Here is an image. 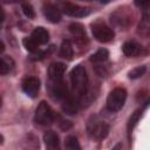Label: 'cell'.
<instances>
[{"mask_svg":"<svg viewBox=\"0 0 150 150\" xmlns=\"http://www.w3.org/2000/svg\"><path fill=\"white\" fill-rule=\"evenodd\" d=\"M46 150H60V139L55 131L48 130L43 135Z\"/></svg>","mask_w":150,"mask_h":150,"instance_id":"8fae6325","label":"cell"},{"mask_svg":"<svg viewBox=\"0 0 150 150\" xmlns=\"http://www.w3.org/2000/svg\"><path fill=\"white\" fill-rule=\"evenodd\" d=\"M32 38L36 41L38 45H46L49 41V33L43 27H36L32 32Z\"/></svg>","mask_w":150,"mask_h":150,"instance_id":"9a60e30c","label":"cell"},{"mask_svg":"<svg viewBox=\"0 0 150 150\" xmlns=\"http://www.w3.org/2000/svg\"><path fill=\"white\" fill-rule=\"evenodd\" d=\"M42 11H43V14H45V16H46V19L48 21H50L53 23H57V22L61 21V18H62L61 16V12H60V9L55 5L46 4L43 6Z\"/></svg>","mask_w":150,"mask_h":150,"instance_id":"30bf717a","label":"cell"},{"mask_svg":"<svg viewBox=\"0 0 150 150\" xmlns=\"http://www.w3.org/2000/svg\"><path fill=\"white\" fill-rule=\"evenodd\" d=\"M34 121L40 125H49L54 122V112L46 101H41L35 109Z\"/></svg>","mask_w":150,"mask_h":150,"instance_id":"277c9868","label":"cell"},{"mask_svg":"<svg viewBox=\"0 0 150 150\" xmlns=\"http://www.w3.org/2000/svg\"><path fill=\"white\" fill-rule=\"evenodd\" d=\"M111 150H122V144L121 143H118V144H116Z\"/></svg>","mask_w":150,"mask_h":150,"instance_id":"4316f807","label":"cell"},{"mask_svg":"<svg viewBox=\"0 0 150 150\" xmlns=\"http://www.w3.org/2000/svg\"><path fill=\"white\" fill-rule=\"evenodd\" d=\"M141 115H142V110H141V109H138V110H136V111L130 116L129 122H128V136H129V138H130V134L132 132V129L135 128L136 123L138 122V120H139Z\"/></svg>","mask_w":150,"mask_h":150,"instance_id":"44dd1931","label":"cell"},{"mask_svg":"<svg viewBox=\"0 0 150 150\" xmlns=\"http://www.w3.org/2000/svg\"><path fill=\"white\" fill-rule=\"evenodd\" d=\"M69 32L71 33V35L74 36V39L76 40L77 43H84V41H87L86 32H84V28H83V26L81 23H79V22L70 23Z\"/></svg>","mask_w":150,"mask_h":150,"instance_id":"7c38bea8","label":"cell"},{"mask_svg":"<svg viewBox=\"0 0 150 150\" xmlns=\"http://www.w3.org/2000/svg\"><path fill=\"white\" fill-rule=\"evenodd\" d=\"M22 90L29 97H36L38 93L40 90V81H39V79L35 77V76L26 77L22 81Z\"/></svg>","mask_w":150,"mask_h":150,"instance_id":"52a82bcc","label":"cell"},{"mask_svg":"<svg viewBox=\"0 0 150 150\" xmlns=\"http://www.w3.org/2000/svg\"><path fill=\"white\" fill-rule=\"evenodd\" d=\"M66 71V66L61 62H53L48 67V75L50 81H61Z\"/></svg>","mask_w":150,"mask_h":150,"instance_id":"9c48e42d","label":"cell"},{"mask_svg":"<svg viewBox=\"0 0 150 150\" xmlns=\"http://www.w3.org/2000/svg\"><path fill=\"white\" fill-rule=\"evenodd\" d=\"M73 55H74V49L71 42L69 40H63L60 47V56L66 60H71Z\"/></svg>","mask_w":150,"mask_h":150,"instance_id":"ac0fdd59","label":"cell"},{"mask_svg":"<svg viewBox=\"0 0 150 150\" xmlns=\"http://www.w3.org/2000/svg\"><path fill=\"white\" fill-rule=\"evenodd\" d=\"M22 43H23V47L28 50V52H32V53H35L39 48V45L36 43V41L30 36V38H25L22 40Z\"/></svg>","mask_w":150,"mask_h":150,"instance_id":"7402d4cb","label":"cell"},{"mask_svg":"<svg viewBox=\"0 0 150 150\" xmlns=\"http://www.w3.org/2000/svg\"><path fill=\"white\" fill-rule=\"evenodd\" d=\"M14 68V61L11 56L2 55L1 56V63H0V74L1 75H7L11 73Z\"/></svg>","mask_w":150,"mask_h":150,"instance_id":"d6986e66","label":"cell"},{"mask_svg":"<svg viewBox=\"0 0 150 150\" xmlns=\"http://www.w3.org/2000/svg\"><path fill=\"white\" fill-rule=\"evenodd\" d=\"M145 70H146L145 66L136 67V68H134L132 70H130V71H129V77H130V79H134V80H135V79H138V77H141V76H143V75H144Z\"/></svg>","mask_w":150,"mask_h":150,"instance_id":"603a6c76","label":"cell"},{"mask_svg":"<svg viewBox=\"0 0 150 150\" xmlns=\"http://www.w3.org/2000/svg\"><path fill=\"white\" fill-rule=\"evenodd\" d=\"M64 148L66 150H81V145L79 139L75 136H68L64 141Z\"/></svg>","mask_w":150,"mask_h":150,"instance_id":"ffe728a7","label":"cell"},{"mask_svg":"<svg viewBox=\"0 0 150 150\" xmlns=\"http://www.w3.org/2000/svg\"><path fill=\"white\" fill-rule=\"evenodd\" d=\"M122 50L124 53V55H127L128 57H136L141 54L142 52V46L135 41H127L123 47Z\"/></svg>","mask_w":150,"mask_h":150,"instance_id":"4fadbf2b","label":"cell"},{"mask_svg":"<svg viewBox=\"0 0 150 150\" xmlns=\"http://www.w3.org/2000/svg\"><path fill=\"white\" fill-rule=\"evenodd\" d=\"M70 82L74 93L81 98L88 91V75L82 66H76L70 71Z\"/></svg>","mask_w":150,"mask_h":150,"instance_id":"6da1fadb","label":"cell"},{"mask_svg":"<svg viewBox=\"0 0 150 150\" xmlns=\"http://www.w3.org/2000/svg\"><path fill=\"white\" fill-rule=\"evenodd\" d=\"M63 13L69 16H74V18H83L89 14V9L81 7L79 5L71 4V2H66L63 5Z\"/></svg>","mask_w":150,"mask_h":150,"instance_id":"ba28073f","label":"cell"},{"mask_svg":"<svg viewBox=\"0 0 150 150\" xmlns=\"http://www.w3.org/2000/svg\"><path fill=\"white\" fill-rule=\"evenodd\" d=\"M135 4H136V6H138L141 8H144V9L150 8V1H136Z\"/></svg>","mask_w":150,"mask_h":150,"instance_id":"484cf974","label":"cell"},{"mask_svg":"<svg viewBox=\"0 0 150 150\" xmlns=\"http://www.w3.org/2000/svg\"><path fill=\"white\" fill-rule=\"evenodd\" d=\"M137 33L145 38L150 35V11H145L143 13L137 27Z\"/></svg>","mask_w":150,"mask_h":150,"instance_id":"5bb4252c","label":"cell"},{"mask_svg":"<svg viewBox=\"0 0 150 150\" xmlns=\"http://www.w3.org/2000/svg\"><path fill=\"white\" fill-rule=\"evenodd\" d=\"M59 125H60V128H61L63 131H66V130H68V129H70V128H71V122H70V121L61 120V122L59 123Z\"/></svg>","mask_w":150,"mask_h":150,"instance_id":"d4e9b609","label":"cell"},{"mask_svg":"<svg viewBox=\"0 0 150 150\" xmlns=\"http://www.w3.org/2000/svg\"><path fill=\"white\" fill-rule=\"evenodd\" d=\"M77 105H79L77 101L74 100L73 97L68 96L67 98L63 100V103H62V110H63L66 114H68V115H74V114L77 112Z\"/></svg>","mask_w":150,"mask_h":150,"instance_id":"e0dca14e","label":"cell"},{"mask_svg":"<svg viewBox=\"0 0 150 150\" xmlns=\"http://www.w3.org/2000/svg\"><path fill=\"white\" fill-rule=\"evenodd\" d=\"M108 59H109V52H108L105 48L98 49L95 54H93V55L90 56V61L94 63V66L107 63V62H108Z\"/></svg>","mask_w":150,"mask_h":150,"instance_id":"2e32d148","label":"cell"},{"mask_svg":"<svg viewBox=\"0 0 150 150\" xmlns=\"http://www.w3.org/2000/svg\"><path fill=\"white\" fill-rule=\"evenodd\" d=\"M48 90H49V95L54 100H64L68 97V89L62 80L61 81H49Z\"/></svg>","mask_w":150,"mask_h":150,"instance_id":"8992f818","label":"cell"},{"mask_svg":"<svg viewBox=\"0 0 150 150\" xmlns=\"http://www.w3.org/2000/svg\"><path fill=\"white\" fill-rule=\"evenodd\" d=\"M127 100V90L124 88H115L112 89L107 97V109L110 112H116L122 109Z\"/></svg>","mask_w":150,"mask_h":150,"instance_id":"3957f363","label":"cell"},{"mask_svg":"<svg viewBox=\"0 0 150 150\" xmlns=\"http://www.w3.org/2000/svg\"><path fill=\"white\" fill-rule=\"evenodd\" d=\"M88 135L95 139V141H102L109 134V125L107 122L98 120L96 116H93L87 124Z\"/></svg>","mask_w":150,"mask_h":150,"instance_id":"7a4b0ae2","label":"cell"},{"mask_svg":"<svg viewBox=\"0 0 150 150\" xmlns=\"http://www.w3.org/2000/svg\"><path fill=\"white\" fill-rule=\"evenodd\" d=\"M91 33H93L94 38L98 42H103V43L110 42L115 36L114 30L110 27H108L105 23H103V22L93 23L91 25Z\"/></svg>","mask_w":150,"mask_h":150,"instance_id":"5b68a950","label":"cell"},{"mask_svg":"<svg viewBox=\"0 0 150 150\" xmlns=\"http://www.w3.org/2000/svg\"><path fill=\"white\" fill-rule=\"evenodd\" d=\"M21 8H22L23 14H25L28 19H33V18L35 16V11H34V8H33V6H32L30 4L25 2V4L21 5Z\"/></svg>","mask_w":150,"mask_h":150,"instance_id":"cb8c5ba5","label":"cell"}]
</instances>
